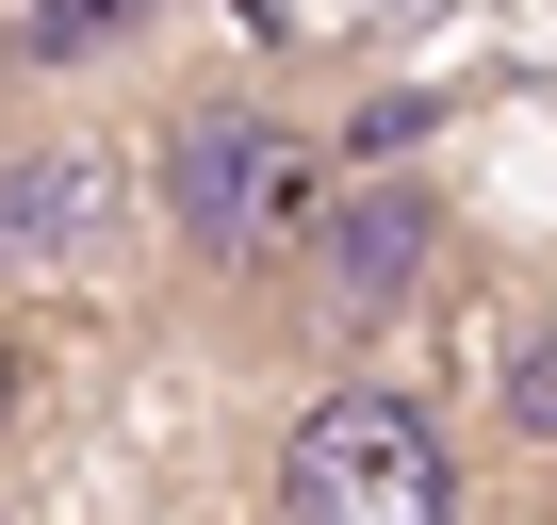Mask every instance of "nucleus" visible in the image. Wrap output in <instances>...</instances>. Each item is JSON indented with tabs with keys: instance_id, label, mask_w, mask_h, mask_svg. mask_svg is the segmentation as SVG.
Wrapping results in <instances>:
<instances>
[{
	"instance_id": "obj_1",
	"label": "nucleus",
	"mask_w": 557,
	"mask_h": 525,
	"mask_svg": "<svg viewBox=\"0 0 557 525\" xmlns=\"http://www.w3.org/2000/svg\"><path fill=\"white\" fill-rule=\"evenodd\" d=\"M132 181H148L164 280H197L213 313H246L278 280V246H296V213L329 197V115L296 83H262V66H213V83H181L132 132Z\"/></svg>"
},
{
	"instance_id": "obj_6",
	"label": "nucleus",
	"mask_w": 557,
	"mask_h": 525,
	"mask_svg": "<svg viewBox=\"0 0 557 525\" xmlns=\"http://www.w3.org/2000/svg\"><path fill=\"white\" fill-rule=\"evenodd\" d=\"M148 17H164V0H34V17H17V50H34V66H115Z\"/></svg>"
},
{
	"instance_id": "obj_5",
	"label": "nucleus",
	"mask_w": 557,
	"mask_h": 525,
	"mask_svg": "<svg viewBox=\"0 0 557 525\" xmlns=\"http://www.w3.org/2000/svg\"><path fill=\"white\" fill-rule=\"evenodd\" d=\"M492 427H508V460H557V280L492 313Z\"/></svg>"
},
{
	"instance_id": "obj_2",
	"label": "nucleus",
	"mask_w": 557,
	"mask_h": 525,
	"mask_svg": "<svg viewBox=\"0 0 557 525\" xmlns=\"http://www.w3.org/2000/svg\"><path fill=\"white\" fill-rule=\"evenodd\" d=\"M443 262H459V197H443L410 148H394V164H329V197L296 213L262 313L296 329L312 362H394V329L443 296Z\"/></svg>"
},
{
	"instance_id": "obj_3",
	"label": "nucleus",
	"mask_w": 557,
	"mask_h": 525,
	"mask_svg": "<svg viewBox=\"0 0 557 525\" xmlns=\"http://www.w3.org/2000/svg\"><path fill=\"white\" fill-rule=\"evenodd\" d=\"M262 525H475L459 427L394 362H329L262 443Z\"/></svg>"
},
{
	"instance_id": "obj_7",
	"label": "nucleus",
	"mask_w": 557,
	"mask_h": 525,
	"mask_svg": "<svg viewBox=\"0 0 557 525\" xmlns=\"http://www.w3.org/2000/svg\"><path fill=\"white\" fill-rule=\"evenodd\" d=\"M34 378H50V362H34V313H17V296H0V443H17V427H34Z\"/></svg>"
},
{
	"instance_id": "obj_4",
	"label": "nucleus",
	"mask_w": 557,
	"mask_h": 525,
	"mask_svg": "<svg viewBox=\"0 0 557 525\" xmlns=\"http://www.w3.org/2000/svg\"><path fill=\"white\" fill-rule=\"evenodd\" d=\"M148 246V181L115 132H0V296H99Z\"/></svg>"
}]
</instances>
